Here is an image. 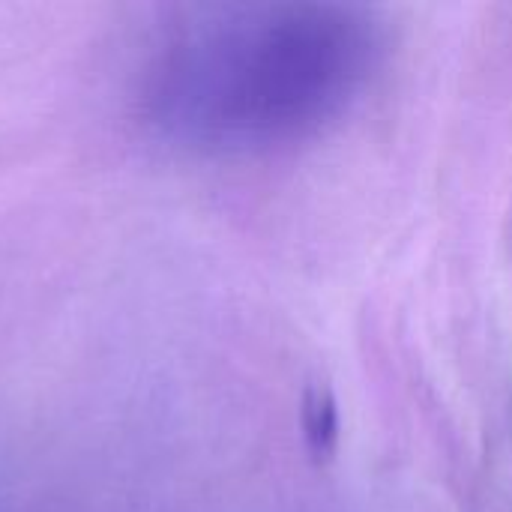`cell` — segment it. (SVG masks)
Masks as SVG:
<instances>
[{"label":"cell","mask_w":512,"mask_h":512,"mask_svg":"<svg viewBox=\"0 0 512 512\" xmlns=\"http://www.w3.org/2000/svg\"><path fill=\"white\" fill-rule=\"evenodd\" d=\"M387 54V24L366 6H222L183 24L156 54L144 111L192 150L294 147L348 117Z\"/></svg>","instance_id":"6da1fadb"}]
</instances>
